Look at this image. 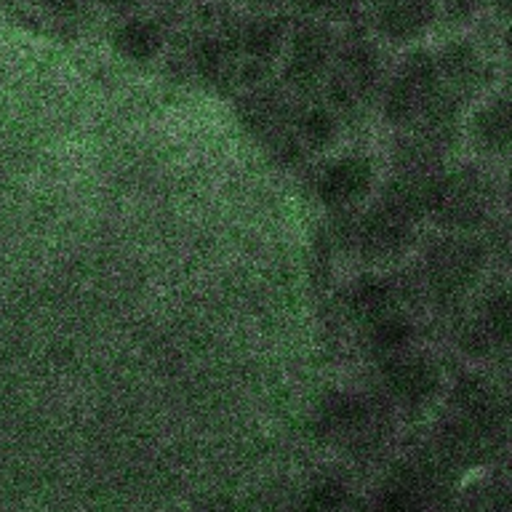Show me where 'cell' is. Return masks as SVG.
<instances>
[{
    "instance_id": "cell-14",
    "label": "cell",
    "mask_w": 512,
    "mask_h": 512,
    "mask_svg": "<svg viewBox=\"0 0 512 512\" xmlns=\"http://www.w3.org/2000/svg\"><path fill=\"white\" fill-rule=\"evenodd\" d=\"M390 304L392 294L382 280H366L352 291V310H355L358 318L371 320V323L390 315Z\"/></svg>"
},
{
    "instance_id": "cell-22",
    "label": "cell",
    "mask_w": 512,
    "mask_h": 512,
    "mask_svg": "<svg viewBox=\"0 0 512 512\" xmlns=\"http://www.w3.org/2000/svg\"><path fill=\"white\" fill-rule=\"evenodd\" d=\"M507 195H510V206H512V168H510V179H507Z\"/></svg>"
},
{
    "instance_id": "cell-15",
    "label": "cell",
    "mask_w": 512,
    "mask_h": 512,
    "mask_svg": "<svg viewBox=\"0 0 512 512\" xmlns=\"http://www.w3.org/2000/svg\"><path fill=\"white\" fill-rule=\"evenodd\" d=\"M411 336H414V326H411L406 318H400V315H392V312L374 323L376 350L400 352L408 342H411Z\"/></svg>"
},
{
    "instance_id": "cell-10",
    "label": "cell",
    "mask_w": 512,
    "mask_h": 512,
    "mask_svg": "<svg viewBox=\"0 0 512 512\" xmlns=\"http://www.w3.org/2000/svg\"><path fill=\"white\" fill-rule=\"evenodd\" d=\"M374 182V168L366 158H344L328 168L320 179V200L326 206H347L366 195Z\"/></svg>"
},
{
    "instance_id": "cell-16",
    "label": "cell",
    "mask_w": 512,
    "mask_h": 512,
    "mask_svg": "<svg viewBox=\"0 0 512 512\" xmlns=\"http://www.w3.org/2000/svg\"><path fill=\"white\" fill-rule=\"evenodd\" d=\"M336 123L328 110H310L302 118V136L315 147H323L334 139Z\"/></svg>"
},
{
    "instance_id": "cell-18",
    "label": "cell",
    "mask_w": 512,
    "mask_h": 512,
    "mask_svg": "<svg viewBox=\"0 0 512 512\" xmlns=\"http://www.w3.org/2000/svg\"><path fill=\"white\" fill-rule=\"evenodd\" d=\"M342 3L344 0H294V6L310 16L323 14V11H331V8L342 6Z\"/></svg>"
},
{
    "instance_id": "cell-19",
    "label": "cell",
    "mask_w": 512,
    "mask_h": 512,
    "mask_svg": "<svg viewBox=\"0 0 512 512\" xmlns=\"http://www.w3.org/2000/svg\"><path fill=\"white\" fill-rule=\"evenodd\" d=\"M499 48H502V54L512 62V16H507V22L502 24V32H499Z\"/></svg>"
},
{
    "instance_id": "cell-12",
    "label": "cell",
    "mask_w": 512,
    "mask_h": 512,
    "mask_svg": "<svg viewBox=\"0 0 512 512\" xmlns=\"http://www.w3.org/2000/svg\"><path fill=\"white\" fill-rule=\"evenodd\" d=\"M491 350H512V291L496 288L480 304L478 320H472Z\"/></svg>"
},
{
    "instance_id": "cell-2",
    "label": "cell",
    "mask_w": 512,
    "mask_h": 512,
    "mask_svg": "<svg viewBox=\"0 0 512 512\" xmlns=\"http://www.w3.org/2000/svg\"><path fill=\"white\" fill-rule=\"evenodd\" d=\"M486 267V246L464 232H448L430 248L424 270L430 288L443 302H456L475 283Z\"/></svg>"
},
{
    "instance_id": "cell-21",
    "label": "cell",
    "mask_w": 512,
    "mask_h": 512,
    "mask_svg": "<svg viewBox=\"0 0 512 512\" xmlns=\"http://www.w3.org/2000/svg\"><path fill=\"white\" fill-rule=\"evenodd\" d=\"M248 3H251L254 8H270L275 6V3H280V0H248Z\"/></svg>"
},
{
    "instance_id": "cell-23",
    "label": "cell",
    "mask_w": 512,
    "mask_h": 512,
    "mask_svg": "<svg viewBox=\"0 0 512 512\" xmlns=\"http://www.w3.org/2000/svg\"><path fill=\"white\" fill-rule=\"evenodd\" d=\"M502 512H512V499L507 504H504V510Z\"/></svg>"
},
{
    "instance_id": "cell-5",
    "label": "cell",
    "mask_w": 512,
    "mask_h": 512,
    "mask_svg": "<svg viewBox=\"0 0 512 512\" xmlns=\"http://www.w3.org/2000/svg\"><path fill=\"white\" fill-rule=\"evenodd\" d=\"M467 136L472 147L491 158L512 152V88L486 91L467 112Z\"/></svg>"
},
{
    "instance_id": "cell-7",
    "label": "cell",
    "mask_w": 512,
    "mask_h": 512,
    "mask_svg": "<svg viewBox=\"0 0 512 512\" xmlns=\"http://www.w3.org/2000/svg\"><path fill=\"white\" fill-rule=\"evenodd\" d=\"M288 43L291 46H288L286 70H283L288 83L296 88L318 83L328 59H331V48H334L331 32L323 24H304Z\"/></svg>"
},
{
    "instance_id": "cell-6",
    "label": "cell",
    "mask_w": 512,
    "mask_h": 512,
    "mask_svg": "<svg viewBox=\"0 0 512 512\" xmlns=\"http://www.w3.org/2000/svg\"><path fill=\"white\" fill-rule=\"evenodd\" d=\"M376 30L395 46H419L440 22V0H379Z\"/></svg>"
},
{
    "instance_id": "cell-13",
    "label": "cell",
    "mask_w": 512,
    "mask_h": 512,
    "mask_svg": "<svg viewBox=\"0 0 512 512\" xmlns=\"http://www.w3.org/2000/svg\"><path fill=\"white\" fill-rule=\"evenodd\" d=\"M286 40V24L275 16H256L240 30V48L256 67H267L280 54Z\"/></svg>"
},
{
    "instance_id": "cell-20",
    "label": "cell",
    "mask_w": 512,
    "mask_h": 512,
    "mask_svg": "<svg viewBox=\"0 0 512 512\" xmlns=\"http://www.w3.org/2000/svg\"><path fill=\"white\" fill-rule=\"evenodd\" d=\"M40 3L51 8V11H56V14H67V11H75L83 0H40Z\"/></svg>"
},
{
    "instance_id": "cell-9",
    "label": "cell",
    "mask_w": 512,
    "mask_h": 512,
    "mask_svg": "<svg viewBox=\"0 0 512 512\" xmlns=\"http://www.w3.org/2000/svg\"><path fill=\"white\" fill-rule=\"evenodd\" d=\"M379 80H382V59L374 43L363 40L358 46H350L339 59V78L334 83L342 91L339 104L342 99L347 104L358 102L360 96L371 94L379 86Z\"/></svg>"
},
{
    "instance_id": "cell-17",
    "label": "cell",
    "mask_w": 512,
    "mask_h": 512,
    "mask_svg": "<svg viewBox=\"0 0 512 512\" xmlns=\"http://www.w3.org/2000/svg\"><path fill=\"white\" fill-rule=\"evenodd\" d=\"M486 0H440V19L448 24H470L480 14Z\"/></svg>"
},
{
    "instance_id": "cell-11",
    "label": "cell",
    "mask_w": 512,
    "mask_h": 512,
    "mask_svg": "<svg viewBox=\"0 0 512 512\" xmlns=\"http://www.w3.org/2000/svg\"><path fill=\"white\" fill-rule=\"evenodd\" d=\"M163 46H166V32L158 19H150V16H131L112 35V48L118 51V56L134 64L158 59Z\"/></svg>"
},
{
    "instance_id": "cell-8",
    "label": "cell",
    "mask_w": 512,
    "mask_h": 512,
    "mask_svg": "<svg viewBox=\"0 0 512 512\" xmlns=\"http://www.w3.org/2000/svg\"><path fill=\"white\" fill-rule=\"evenodd\" d=\"M443 371L424 355H406L387 368V387L403 406H427L440 392Z\"/></svg>"
},
{
    "instance_id": "cell-3",
    "label": "cell",
    "mask_w": 512,
    "mask_h": 512,
    "mask_svg": "<svg viewBox=\"0 0 512 512\" xmlns=\"http://www.w3.org/2000/svg\"><path fill=\"white\" fill-rule=\"evenodd\" d=\"M440 72L435 51L424 46L408 48L398 70L384 88V115L390 123H411L422 118L430 99L440 91Z\"/></svg>"
},
{
    "instance_id": "cell-4",
    "label": "cell",
    "mask_w": 512,
    "mask_h": 512,
    "mask_svg": "<svg viewBox=\"0 0 512 512\" xmlns=\"http://www.w3.org/2000/svg\"><path fill=\"white\" fill-rule=\"evenodd\" d=\"M435 62H438L443 88L459 96L462 102L478 99L480 94H486L491 88L494 67L483 54V48L467 35L446 40L443 46L435 48Z\"/></svg>"
},
{
    "instance_id": "cell-1",
    "label": "cell",
    "mask_w": 512,
    "mask_h": 512,
    "mask_svg": "<svg viewBox=\"0 0 512 512\" xmlns=\"http://www.w3.org/2000/svg\"><path fill=\"white\" fill-rule=\"evenodd\" d=\"M494 208V184L478 168H456L432 176L427 184V216L448 232L472 235L488 222Z\"/></svg>"
}]
</instances>
